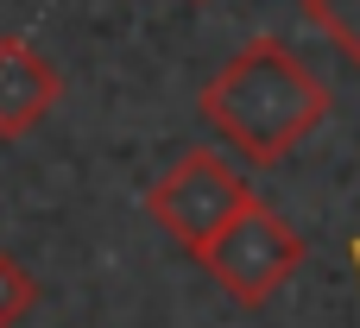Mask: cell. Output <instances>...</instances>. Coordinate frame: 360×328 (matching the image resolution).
<instances>
[{
    "label": "cell",
    "mask_w": 360,
    "mask_h": 328,
    "mask_svg": "<svg viewBox=\"0 0 360 328\" xmlns=\"http://www.w3.org/2000/svg\"><path fill=\"white\" fill-rule=\"evenodd\" d=\"M335 95L329 82L285 44V38H253L240 44L209 88L196 95V114L209 120V133L240 158V164H278L291 158L323 120H329Z\"/></svg>",
    "instance_id": "cell-1"
},
{
    "label": "cell",
    "mask_w": 360,
    "mask_h": 328,
    "mask_svg": "<svg viewBox=\"0 0 360 328\" xmlns=\"http://www.w3.org/2000/svg\"><path fill=\"white\" fill-rule=\"evenodd\" d=\"M196 265L240 303V310H259V303H272V291L304 265V240H297V228L272 209V202H247L202 253H196Z\"/></svg>",
    "instance_id": "cell-2"
},
{
    "label": "cell",
    "mask_w": 360,
    "mask_h": 328,
    "mask_svg": "<svg viewBox=\"0 0 360 328\" xmlns=\"http://www.w3.org/2000/svg\"><path fill=\"white\" fill-rule=\"evenodd\" d=\"M253 202V190H247V177L221 158V152H209V145H196V152H184L152 190H146V215L196 259L240 209Z\"/></svg>",
    "instance_id": "cell-3"
},
{
    "label": "cell",
    "mask_w": 360,
    "mask_h": 328,
    "mask_svg": "<svg viewBox=\"0 0 360 328\" xmlns=\"http://www.w3.org/2000/svg\"><path fill=\"white\" fill-rule=\"evenodd\" d=\"M63 95L57 63H44L25 38H0V139H25Z\"/></svg>",
    "instance_id": "cell-4"
},
{
    "label": "cell",
    "mask_w": 360,
    "mask_h": 328,
    "mask_svg": "<svg viewBox=\"0 0 360 328\" xmlns=\"http://www.w3.org/2000/svg\"><path fill=\"white\" fill-rule=\"evenodd\" d=\"M297 13L360 70V0H297Z\"/></svg>",
    "instance_id": "cell-5"
},
{
    "label": "cell",
    "mask_w": 360,
    "mask_h": 328,
    "mask_svg": "<svg viewBox=\"0 0 360 328\" xmlns=\"http://www.w3.org/2000/svg\"><path fill=\"white\" fill-rule=\"evenodd\" d=\"M38 278L25 272V259H13V253H0V328H19L32 310H38Z\"/></svg>",
    "instance_id": "cell-6"
},
{
    "label": "cell",
    "mask_w": 360,
    "mask_h": 328,
    "mask_svg": "<svg viewBox=\"0 0 360 328\" xmlns=\"http://www.w3.org/2000/svg\"><path fill=\"white\" fill-rule=\"evenodd\" d=\"M348 265H354V278H360V234L348 240Z\"/></svg>",
    "instance_id": "cell-7"
}]
</instances>
